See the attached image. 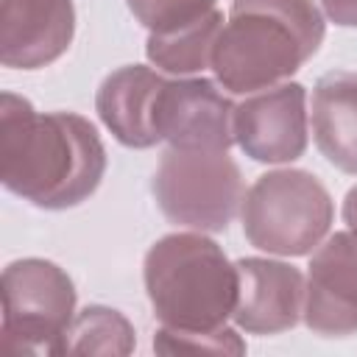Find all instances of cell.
<instances>
[{
	"label": "cell",
	"instance_id": "obj_1",
	"mask_svg": "<svg viewBox=\"0 0 357 357\" xmlns=\"http://www.w3.org/2000/svg\"><path fill=\"white\" fill-rule=\"evenodd\" d=\"M106 173V151L89 120L73 112L39 114L11 92L0 98V178L14 195L67 209L86 201Z\"/></svg>",
	"mask_w": 357,
	"mask_h": 357
},
{
	"label": "cell",
	"instance_id": "obj_2",
	"mask_svg": "<svg viewBox=\"0 0 357 357\" xmlns=\"http://www.w3.org/2000/svg\"><path fill=\"white\" fill-rule=\"evenodd\" d=\"M321 42L324 14L312 0H234L212 70L223 89L251 95L290 78Z\"/></svg>",
	"mask_w": 357,
	"mask_h": 357
},
{
	"label": "cell",
	"instance_id": "obj_3",
	"mask_svg": "<svg viewBox=\"0 0 357 357\" xmlns=\"http://www.w3.org/2000/svg\"><path fill=\"white\" fill-rule=\"evenodd\" d=\"M145 290L162 326L212 332L234 315L237 265L198 231L167 234L145 254Z\"/></svg>",
	"mask_w": 357,
	"mask_h": 357
},
{
	"label": "cell",
	"instance_id": "obj_4",
	"mask_svg": "<svg viewBox=\"0 0 357 357\" xmlns=\"http://www.w3.org/2000/svg\"><path fill=\"white\" fill-rule=\"evenodd\" d=\"M332 218L335 206L318 176L293 167L262 173L240 206L245 240L279 257H304L318 248Z\"/></svg>",
	"mask_w": 357,
	"mask_h": 357
},
{
	"label": "cell",
	"instance_id": "obj_5",
	"mask_svg": "<svg viewBox=\"0 0 357 357\" xmlns=\"http://www.w3.org/2000/svg\"><path fill=\"white\" fill-rule=\"evenodd\" d=\"M243 195V176L229 151L170 148L153 173V198L162 215L187 229H229Z\"/></svg>",
	"mask_w": 357,
	"mask_h": 357
},
{
	"label": "cell",
	"instance_id": "obj_6",
	"mask_svg": "<svg viewBox=\"0 0 357 357\" xmlns=\"http://www.w3.org/2000/svg\"><path fill=\"white\" fill-rule=\"evenodd\" d=\"M0 298V357L53 354V346L75 318L73 279L47 259L31 257L6 265Z\"/></svg>",
	"mask_w": 357,
	"mask_h": 357
},
{
	"label": "cell",
	"instance_id": "obj_7",
	"mask_svg": "<svg viewBox=\"0 0 357 357\" xmlns=\"http://www.w3.org/2000/svg\"><path fill=\"white\" fill-rule=\"evenodd\" d=\"M234 142L265 165L293 162L307 148V92L296 81L251 92L234 106Z\"/></svg>",
	"mask_w": 357,
	"mask_h": 357
},
{
	"label": "cell",
	"instance_id": "obj_8",
	"mask_svg": "<svg viewBox=\"0 0 357 357\" xmlns=\"http://www.w3.org/2000/svg\"><path fill=\"white\" fill-rule=\"evenodd\" d=\"M156 134L170 148L229 151L234 142V103L206 78L165 81L156 98Z\"/></svg>",
	"mask_w": 357,
	"mask_h": 357
},
{
	"label": "cell",
	"instance_id": "obj_9",
	"mask_svg": "<svg viewBox=\"0 0 357 357\" xmlns=\"http://www.w3.org/2000/svg\"><path fill=\"white\" fill-rule=\"evenodd\" d=\"M304 324L324 337L357 332V240L349 231L318 245L304 282Z\"/></svg>",
	"mask_w": 357,
	"mask_h": 357
},
{
	"label": "cell",
	"instance_id": "obj_10",
	"mask_svg": "<svg viewBox=\"0 0 357 357\" xmlns=\"http://www.w3.org/2000/svg\"><path fill=\"white\" fill-rule=\"evenodd\" d=\"M237 265L234 321L248 335H279L304 318V276L276 259L248 257Z\"/></svg>",
	"mask_w": 357,
	"mask_h": 357
},
{
	"label": "cell",
	"instance_id": "obj_11",
	"mask_svg": "<svg viewBox=\"0 0 357 357\" xmlns=\"http://www.w3.org/2000/svg\"><path fill=\"white\" fill-rule=\"evenodd\" d=\"M73 0H0V61L36 70L56 61L73 42Z\"/></svg>",
	"mask_w": 357,
	"mask_h": 357
},
{
	"label": "cell",
	"instance_id": "obj_12",
	"mask_svg": "<svg viewBox=\"0 0 357 357\" xmlns=\"http://www.w3.org/2000/svg\"><path fill=\"white\" fill-rule=\"evenodd\" d=\"M165 78L142 64H128L103 78L95 109L103 126L128 148H151L159 139L156 134V98Z\"/></svg>",
	"mask_w": 357,
	"mask_h": 357
},
{
	"label": "cell",
	"instance_id": "obj_13",
	"mask_svg": "<svg viewBox=\"0 0 357 357\" xmlns=\"http://www.w3.org/2000/svg\"><path fill=\"white\" fill-rule=\"evenodd\" d=\"M310 120L326 162L357 176V70H332L315 81Z\"/></svg>",
	"mask_w": 357,
	"mask_h": 357
},
{
	"label": "cell",
	"instance_id": "obj_14",
	"mask_svg": "<svg viewBox=\"0 0 357 357\" xmlns=\"http://www.w3.org/2000/svg\"><path fill=\"white\" fill-rule=\"evenodd\" d=\"M223 28V14L212 8L198 22L170 31V33H151L145 53L151 64H156L165 73L173 75H190L212 67V50L218 42V33Z\"/></svg>",
	"mask_w": 357,
	"mask_h": 357
},
{
	"label": "cell",
	"instance_id": "obj_15",
	"mask_svg": "<svg viewBox=\"0 0 357 357\" xmlns=\"http://www.w3.org/2000/svg\"><path fill=\"white\" fill-rule=\"evenodd\" d=\"M134 326L128 318L109 307H86L81 310L67 332L53 346V354H112L126 357L134 351Z\"/></svg>",
	"mask_w": 357,
	"mask_h": 357
},
{
	"label": "cell",
	"instance_id": "obj_16",
	"mask_svg": "<svg viewBox=\"0 0 357 357\" xmlns=\"http://www.w3.org/2000/svg\"><path fill=\"white\" fill-rule=\"evenodd\" d=\"M139 25L151 33L187 28L215 8V0H126Z\"/></svg>",
	"mask_w": 357,
	"mask_h": 357
},
{
	"label": "cell",
	"instance_id": "obj_17",
	"mask_svg": "<svg viewBox=\"0 0 357 357\" xmlns=\"http://www.w3.org/2000/svg\"><path fill=\"white\" fill-rule=\"evenodd\" d=\"M153 349L159 354H198V351H212V354H243L245 343L240 335L229 326L212 329V332H184V329H170L162 326L153 337Z\"/></svg>",
	"mask_w": 357,
	"mask_h": 357
},
{
	"label": "cell",
	"instance_id": "obj_18",
	"mask_svg": "<svg viewBox=\"0 0 357 357\" xmlns=\"http://www.w3.org/2000/svg\"><path fill=\"white\" fill-rule=\"evenodd\" d=\"M321 6L332 22L357 28V0H321Z\"/></svg>",
	"mask_w": 357,
	"mask_h": 357
},
{
	"label": "cell",
	"instance_id": "obj_19",
	"mask_svg": "<svg viewBox=\"0 0 357 357\" xmlns=\"http://www.w3.org/2000/svg\"><path fill=\"white\" fill-rule=\"evenodd\" d=\"M343 220L349 226V234L357 240V187H351L343 201Z\"/></svg>",
	"mask_w": 357,
	"mask_h": 357
}]
</instances>
